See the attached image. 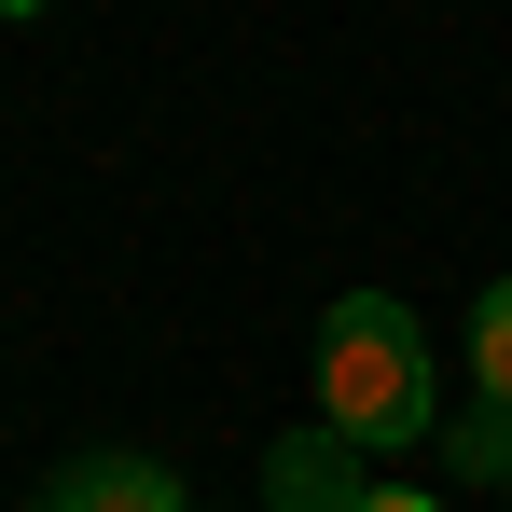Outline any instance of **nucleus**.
<instances>
[{
  "label": "nucleus",
  "instance_id": "nucleus-1",
  "mask_svg": "<svg viewBox=\"0 0 512 512\" xmlns=\"http://www.w3.org/2000/svg\"><path fill=\"white\" fill-rule=\"evenodd\" d=\"M319 416H333V443H360V457L429 429V333H416V305L346 291L333 319H319Z\"/></svg>",
  "mask_w": 512,
  "mask_h": 512
},
{
  "label": "nucleus",
  "instance_id": "nucleus-2",
  "mask_svg": "<svg viewBox=\"0 0 512 512\" xmlns=\"http://www.w3.org/2000/svg\"><path fill=\"white\" fill-rule=\"evenodd\" d=\"M42 512H194V499H180V471H153V457H84V471L42 485Z\"/></svg>",
  "mask_w": 512,
  "mask_h": 512
},
{
  "label": "nucleus",
  "instance_id": "nucleus-3",
  "mask_svg": "<svg viewBox=\"0 0 512 512\" xmlns=\"http://www.w3.org/2000/svg\"><path fill=\"white\" fill-rule=\"evenodd\" d=\"M374 485H360V443H277V512H360Z\"/></svg>",
  "mask_w": 512,
  "mask_h": 512
},
{
  "label": "nucleus",
  "instance_id": "nucleus-4",
  "mask_svg": "<svg viewBox=\"0 0 512 512\" xmlns=\"http://www.w3.org/2000/svg\"><path fill=\"white\" fill-rule=\"evenodd\" d=\"M471 374H485V416H512V277L471 305Z\"/></svg>",
  "mask_w": 512,
  "mask_h": 512
},
{
  "label": "nucleus",
  "instance_id": "nucleus-5",
  "mask_svg": "<svg viewBox=\"0 0 512 512\" xmlns=\"http://www.w3.org/2000/svg\"><path fill=\"white\" fill-rule=\"evenodd\" d=\"M360 512H443V499H429V485H374Z\"/></svg>",
  "mask_w": 512,
  "mask_h": 512
},
{
  "label": "nucleus",
  "instance_id": "nucleus-6",
  "mask_svg": "<svg viewBox=\"0 0 512 512\" xmlns=\"http://www.w3.org/2000/svg\"><path fill=\"white\" fill-rule=\"evenodd\" d=\"M499 485H512V457H499Z\"/></svg>",
  "mask_w": 512,
  "mask_h": 512
}]
</instances>
